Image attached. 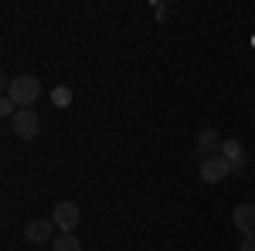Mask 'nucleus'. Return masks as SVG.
Instances as JSON below:
<instances>
[{
    "instance_id": "39448f33",
    "label": "nucleus",
    "mask_w": 255,
    "mask_h": 251,
    "mask_svg": "<svg viewBox=\"0 0 255 251\" xmlns=\"http://www.w3.org/2000/svg\"><path fill=\"white\" fill-rule=\"evenodd\" d=\"M228 173H232V167H228L225 156H208V160H201V180H204V183H221Z\"/></svg>"
},
{
    "instance_id": "f8f14e48",
    "label": "nucleus",
    "mask_w": 255,
    "mask_h": 251,
    "mask_svg": "<svg viewBox=\"0 0 255 251\" xmlns=\"http://www.w3.org/2000/svg\"><path fill=\"white\" fill-rule=\"evenodd\" d=\"M238 251H255V234H245V238L238 241Z\"/></svg>"
},
{
    "instance_id": "423d86ee",
    "label": "nucleus",
    "mask_w": 255,
    "mask_h": 251,
    "mask_svg": "<svg viewBox=\"0 0 255 251\" xmlns=\"http://www.w3.org/2000/svg\"><path fill=\"white\" fill-rule=\"evenodd\" d=\"M218 156H225V160H228L232 173H242V167H245V146H242L238 139H225V143H221V153H218Z\"/></svg>"
},
{
    "instance_id": "7ed1b4c3",
    "label": "nucleus",
    "mask_w": 255,
    "mask_h": 251,
    "mask_svg": "<svg viewBox=\"0 0 255 251\" xmlns=\"http://www.w3.org/2000/svg\"><path fill=\"white\" fill-rule=\"evenodd\" d=\"M10 126H14V136H20L24 143H31L41 133V116L34 109H17V116L10 119Z\"/></svg>"
},
{
    "instance_id": "9d476101",
    "label": "nucleus",
    "mask_w": 255,
    "mask_h": 251,
    "mask_svg": "<svg viewBox=\"0 0 255 251\" xmlns=\"http://www.w3.org/2000/svg\"><path fill=\"white\" fill-rule=\"evenodd\" d=\"M51 105H58V109H68V105H72V88L58 85V88L51 92Z\"/></svg>"
},
{
    "instance_id": "f257e3e1",
    "label": "nucleus",
    "mask_w": 255,
    "mask_h": 251,
    "mask_svg": "<svg viewBox=\"0 0 255 251\" xmlns=\"http://www.w3.org/2000/svg\"><path fill=\"white\" fill-rule=\"evenodd\" d=\"M3 85H7V95L14 98V105H17V109H31V105L41 98V82L34 75L3 78Z\"/></svg>"
},
{
    "instance_id": "9b49d317",
    "label": "nucleus",
    "mask_w": 255,
    "mask_h": 251,
    "mask_svg": "<svg viewBox=\"0 0 255 251\" xmlns=\"http://www.w3.org/2000/svg\"><path fill=\"white\" fill-rule=\"evenodd\" d=\"M0 116H7V119H14V116H17V105H14V98H10V95H3V98H0Z\"/></svg>"
},
{
    "instance_id": "1a4fd4ad",
    "label": "nucleus",
    "mask_w": 255,
    "mask_h": 251,
    "mask_svg": "<svg viewBox=\"0 0 255 251\" xmlns=\"http://www.w3.org/2000/svg\"><path fill=\"white\" fill-rule=\"evenodd\" d=\"M51 251H82V241L75 234H58V238L51 241Z\"/></svg>"
},
{
    "instance_id": "0eeeda50",
    "label": "nucleus",
    "mask_w": 255,
    "mask_h": 251,
    "mask_svg": "<svg viewBox=\"0 0 255 251\" xmlns=\"http://www.w3.org/2000/svg\"><path fill=\"white\" fill-rule=\"evenodd\" d=\"M232 221H235L242 238L245 234H255V204H238L235 211H232Z\"/></svg>"
},
{
    "instance_id": "20e7f679",
    "label": "nucleus",
    "mask_w": 255,
    "mask_h": 251,
    "mask_svg": "<svg viewBox=\"0 0 255 251\" xmlns=\"http://www.w3.org/2000/svg\"><path fill=\"white\" fill-rule=\"evenodd\" d=\"M51 221L58 224L61 234H75L82 214H79V207H75L72 200H58V204H55V211H51Z\"/></svg>"
},
{
    "instance_id": "f03ea898",
    "label": "nucleus",
    "mask_w": 255,
    "mask_h": 251,
    "mask_svg": "<svg viewBox=\"0 0 255 251\" xmlns=\"http://www.w3.org/2000/svg\"><path fill=\"white\" fill-rule=\"evenodd\" d=\"M58 224L51 221V217H38V221H31L27 228H24V241L27 245H51L55 238H58Z\"/></svg>"
},
{
    "instance_id": "6e6552de",
    "label": "nucleus",
    "mask_w": 255,
    "mask_h": 251,
    "mask_svg": "<svg viewBox=\"0 0 255 251\" xmlns=\"http://www.w3.org/2000/svg\"><path fill=\"white\" fill-rule=\"evenodd\" d=\"M221 136L215 133V129H201L197 133V153H201V160H208V156H218L221 153Z\"/></svg>"
}]
</instances>
